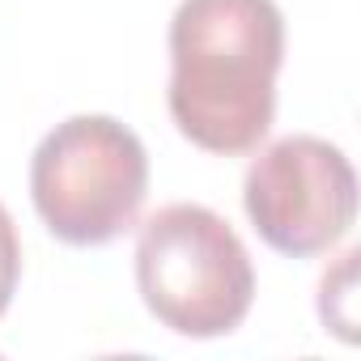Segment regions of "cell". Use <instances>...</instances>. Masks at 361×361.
I'll use <instances>...</instances> for the list:
<instances>
[{"instance_id": "cell-4", "label": "cell", "mask_w": 361, "mask_h": 361, "mask_svg": "<svg viewBox=\"0 0 361 361\" xmlns=\"http://www.w3.org/2000/svg\"><path fill=\"white\" fill-rule=\"evenodd\" d=\"M243 209L272 251L289 259L323 255L357 221L353 161L323 136H285L251 157Z\"/></svg>"}, {"instance_id": "cell-3", "label": "cell", "mask_w": 361, "mask_h": 361, "mask_svg": "<svg viewBox=\"0 0 361 361\" xmlns=\"http://www.w3.org/2000/svg\"><path fill=\"white\" fill-rule=\"evenodd\" d=\"M149 192V153L111 115L56 123L30 157V196L43 226L68 247H106L136 226Z\"/></svg>"}, {"instance_id": "cell-2", "label": "cell", "mask_w": 361, "mask_h": 361, "mask_svg": "<svg viewBox=\"0 0 361 361\" xmlns=\"http://www.w3.org/2000/svg\"><path fill=\"white\" fill-rule=\"evenodd\" d=\"M136 289L149 314L192 340L230 336L255 302V264L226 217L166 204L136 238Z\"/></svg>"}, {"instance_id": "cell-6", "label": "cell", "mask_w": 361, "mask_h": 361, "mask_svg": "<svg viewBox=\"0 0 361 361\" xmlns=\"http://www.w3.org/2000/svg\"><path fill=\"white\" fill-rule=\"evenodd\" d=\"M18 276H22V243H18V226H13L9 209L0 204V314L9 310V302L18 293Z\"/></svg>"}, {"instance_id": "cell-5", "label": "cell", "mask_w": 361, "mask_h": 361, "mask_svg": "<svg viewBox=\"0 0 361 361\" xmlns=\"http://www.w3.org/2000/svg\"><path fill=\"white\" fill-rule=\"evenodd\" d=\"M357 259H361L357 251H344L340 264H336V272H323V285H319V314H323V323H331L336 306H344L348 327H357V310H353V272H357Z\"/></svg>"}, {"instance_id": "cell-1", "label": "cell", "mask_w": 361, "mask_h": 361, "mask_svg": "<svg viewBox=\"0 0 361 361\" xmlns=\"http://www.w3.org/2000/svg\"><path fill=\"white\" fill-rule=\"evenodd\" d=\"M285 18L276 0H183L170 18L174 128L196 149L238 157L259 149L276 115Z\"/></svg>"}]
</instances>
